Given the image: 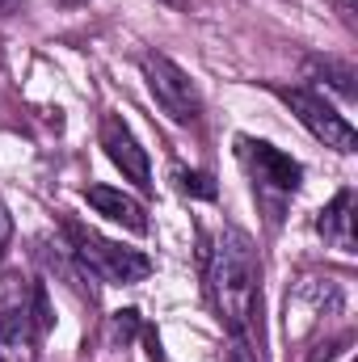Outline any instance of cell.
I'll return each mask as SVG.
<instances>
[{
    "label": "cell",
    "instance_id": "cell-1",
    "mask_svg": "<svg viewBox=\"0 0 358 362\" xmlns=\"http://www.w3.org/2000/svg\"><path fill=\"white\" fill-rule=\"evenodd\" d=\"M207 291H211V303H215L219 320L228 325V333L249 337L258 303H262V262H258L249 232H241L232 223L219 228L211 266H207Z\"/></svg>",
    "mask_w": 358,
    "mask_h": 362
},
{
    "label": "cell",
    "instance_id": "cell-13",
    "mask_svg": "<svg viewBox=\"0 0 358 362\" xmlns=\"http://www.w3.org/2000/svg\"><path fill=\"white\" fill-rule=\"evenodd\" d=\"M228 362H258L253 346H249V337H232V358Z\"/></svg>",
    "mask_w": 358,
    "mask_h": 362
},
{
    "label": "cell",
    "instance_id": "cell-2",
    "mask_svg": "<svg viewBox=\"0 0 358 362\" xmlns=\"http://www.w3.org/2000/svg\"><path fill=\"white\" fill-rule=\"evenodd\" d=\"M47 329V295L21 274L0 278V362H34L38 333Z\"/></svg>",
    "mask_w": 358,
    "mask_h": 362
},
{
    "label": "cell",
    "instance_id": "cell-8",
    "mask_svg": "<svg viewBox=\"0 0 358 362\" xmlns=\"http://www.w3.org/2000/svg\"><path fill=\"white\" fill-rule=\"evenodd\" d=\"M89 206L97 215H105L110 223H122L127 232H148V215H144V206H139V198H131V194H122V189H114V185H89Z\"/></svg>",
    "mask_w": 358,
    "mask_h": 362
},
{
    "label": "cell",
    "instance_id": "cell-4",
    "mask_svg": "<svg viewBox=\"0 0 358 362\" xmlns=\"http://www.w3.org/2000/svg\"><path fill=\"white\" fill-rule=\"evenodd\" d=\"M139 68H144V81H148V89L156 97V105H161L173 122H194V118H198V110H202L198 89H194V81L181 72L169 55L148 51V55H139Z\"/></svg>",
    "mask_w": 358,
    "mask_h": 362
},
{
    "label": "cell",
    "instance_id": "cell-10",
    "mask_svg": "<svg viewBox=\"0 0 358 362\" xmlns=\"http://www.w3.org/2000/svg\"><path fill=\"white\" fill-rule=\"evenodd\" d=\"M135 333H139V312H135V308H127V312H114V320H110V341H114V346H118V341L127 346Z\"/></svg>",
    "mask_w": 358,
    "mask_h": 362
},
{
    "label": "cell",
    "instance_id": "cell-14",
    "mask_svg": "<svg viewBox=\"0 0 358 362\" xmlns=\"http://www.w3.org/2000/svg\"><path fill=\"white\" fill-rule=\"evenodd\" d=\"M17 8V0H0V13H13Z\"/></svg>",
    "mask_w": 358,
    "mask_h": 362
},
{
    "label": "cell",
    "instance_id": "cell-5",
    "mask_svg": "<svg viewBox=\"0 0 358 362\" xmlns=\"http://www.w3.org/2000/svg\"><path fill=\"white\" fill-rule=\"evenodd\" d=\"M278 97L291 105V114L325 144V148H333V152H354L358 148V135L354 127H350V118L346 114H337L321 93L312 89H278Z\"/></svg>",
    "mask_w": 358,
    "mask_h": 362
},
{
    "label": "cell",
    "instance_id": "cell-12",
    "mask_svg": "<svg viewBox=\"0 0 358 362\" xmlns=\"http://www.w3.org/2000/svg\"><path fill=\"white\" fill-rule=\"evenodd\" d=\"M8 240H13V215H8V206H4V198H0V262H4V253H8Z\"/></svg>",
    "mask_w": 358,
    "mask_h": 362
},
{
    "label": "cell",
    "instance_id": "cell-3",
    "mask_svg": "<svg viewBox=\"0 0 358 362\" xmlns=\"http://www.w3.org/2000/svg\"><path fill=\"white\" fill-rule=\"evenodd\" d=\"M72 253L81 262V270H89L93 278L101 282H114V286H131V282H144L152 274V262L135 249H122L97 232H85V228H72Z\"/></svg>",
    "mask_w": 358,
    "mask_h": 362
},
{
    "label": "cell",
    "instance_id": "cell-11",
    "mask_svg": "<svg viewBox=\"0 0 358 362\" xmlns=\"http://www.w3.org/2000/svg\"><path fill=\"white\" fill-rule=\"evenodd\" d=\"M178 181L185 194H198V198H215V181L207 177V173H185V169H178Z\"/></svg>",
    "mask_w": 358,
    "mask_h": 362
},
{
    "label": "cell",
    "instance_id": "cell-15",
    "mask_svg": "<svg viewBox=\"0 0 358 362\" xmlns=\"http://www.w3.org/2000/svg\"><path fill=\"white\" fill-rule=\"evenodd\" d=\"M64 4H85V0H64Z\"/></svg>",
    "mask_w": 358,
    "mask_h": 362
},
{
    "label": "cell",
    "instance_id": "cell-9",
    "mask_svg": "<svg viewBox=\"0 0 358 362\" xmlns=\"http://www.w3.org/2000/svg\"><path fill=\"white\" fill-rule=\"evenodd\" d=\"M316 232L337 253H354V189H337L333 194V202L316 219Z\"/></svg>",
    "mask_w": 358,
    "mask_h": 362
},
{
    "label": "cell",
    "instance_id": "cell-6",
    "mask_svg": "<svg viewBox=\"0 0 358 362\" xmlns=\"http://www.w3.org/2000/svg\"><path fill=\"white\" fill-rule=\"evenodd\" d=\"M241 156L249 165L253 181L266 189V194H278V198H291L304 181V169L299 160H291L287 152H278L274 144H262V139H241Z\"/></svg>",
    "mask_w": 358,
    "mask_h": 362
},
{
    "label": "cell",
    "instance_id": "cell-7",
    "mask_svg": "<svg viewBox=\"0 0 358 362\" xmlns=\"http://www.w3.org/2000/svg\"><path fill=\"white\" fill-rule=\"evenodd\" d=\"M101 144H105V156L122 169V177L135 181L139 189H152V160H148V152L139 148V139L131 135V127L122 118H105Z\"/></svg>",
    "mask_w": 358,
    "mask_h": 362
}]
</instances>
